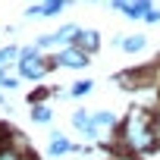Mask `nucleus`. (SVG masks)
Masks as SVG:
<instances>
[{
	"label": "nucleus",
	"instance_id": "1",
	"mask_svg": "<svg viewBox=\"0 0 160 160\" xmlns=\"http://www.w3.org/2000/svg\"><path fill=\"white\" fill-rule=\"evenodd\" d=\"M50 60L44 57V50L38 44H25L19 50V63H16V75L22 78V82H41V78H47L50 72Z\"/></svg>",
	"mask_w": 160,
	"mask_h": 160
},
{
	"label": "nucleus",
	"instance_id": "2",
	"mask_svg": "<svg viewBox=\"0 0 160 160\" xmlns=\"http://www.w3.org/2000/svg\"><path fill=\"white\" fill-rule=\"evenodd\" d=\"M122 141L132 148V151H148L154 144V132H151V122L144 119V113H132L122 126Z\"/></svg>",
	"mask_w": 160,
	"mask_h": 160
},
{
	"label": "nucleus",
	"instance_id": "3",
	"mask_svg": "<svg viewBox=\"0 0 160 160\" xmlns=\"http://www.w3.org/2000/svg\"><path fill=\"white\" fill-rule=\"evenodd\" d=\"M50 63H53L57 69H88L91 53H85L82 47H75V44H66V47H60V50L50 57Z\"/></svg>",
	"mask_w": 160,
	"mask_h": 160
},
{
	"label": "nucleus",
	"instance_id": "4",
	"mask_svg": "<svg viewBox=\"0 0 160 160\" xmlns=\"http://www.w3.org/2000/svg\"><path fill=\"white\" fill-rule=\"evenodd\" d=\"M78 28L82 25H75V22H66V25H60L57 32H47V35H38L35 38V44L41 47V50H50V47H66V44H72L75 41V35H78Z\"/></svg>",
	"mask_w": 160,
	"mask_h": 160
},
{
	"label": "nucleus",
	"instance_id": "5",
	"mask_svg": "<svg viewBox=\"0 0 160 160\" xmlns=\"http://www.w3.org/2000/svg\"><path fill=\"white\" fill-rule=\"evenodd\" d=\"M110 7L116 13H122L132 22H141L148 16V10H154V0H110Z\"/></svg>",
	"mask_w": 160,
	"mask_h": 160
},
{
	"label": "nucleus",
	"instance_id": "6",
	"mask_svg": "<svg viewBox=\"0 0 160 160\" xmlns=\"http://www.w3.org/2000/svg\"><path fill=\"white\" fill-rule=\"evenodd\" d=\"M72 3H75V0H44V3H32L25 10V19H53V16H60Z\"/></svg>",
	"mask_w": 160,
	"mask_h": 160
},
{
	"label": "nucleus",
	"instance_id": "7",
	"mask_svg": "<svg viewBox=\"0 0 160 160\" xmlns=\"http://www.w3.org/2000/svg\"><path fill=\"white\" fill-rule=\"evenodd\" d=\"M78 151H82V148H78V144H72L63 132H50V141H47V157H66V154H78Z\"/></svg>",
	"mask_w": 160,
	"mask_h": 160
},
{
	"label": "nucleus",
	"instance_id": "8",
	"mask_svg": "<svg viewBox=\"0 0 160 160\" xmlns=\"http://www.w3.org/2000/svg\"><path fill=\"white\" fill-rule=\"evenodd\" d=\"M91 119H94V132H98V138H104L107 132H113V129L119 126V116H116L113 110H94Z\"/></svg>",
	"mask_w": 160,
	"mask_h": 160
},
{
	"label": "nucleus",
	"instance_id": "9",
	"mask_svg": "<svg viewBox=\"0 0 160 160\" xmlns=\"http://www.w3.org/2000/svg\"><path fill=\"white\" fill-rule=\"evenodd\" d=\"M69 122H72V129H75L78 135H85V138H98V132H94V119H91V110H75Z\"/></svg>",
	"mask_w": 160,
	"mask_h": 160
},
{
	"label": "nucleus",
	"instance_id": "10",
	"mask_svg": "<svg viewBox=\"0 0 160 160\" xmlns=\"http://www.w3.org/2000/svg\"><path fill=\"white\" fill-rule=\"evenodd\" d=\"M72 44L82 47L85 53H98V47H101V32H98V28H78V35H75Z\"/></svg>",
	"mask_w": 160,
	"mask_h": 160
},
{
	"label": "nucleus",
	"instance_id": "11",
	"mask_svg": "<svg viewBox=\"0 0 160 160\" xmlns=\"http://www.w3.org/2000/svg\"><path fill=\"white\" fill-rule=\"evenodd\" d=\"M113 44H116L122 53H141V50L148 47V38H144V35H116Z\"/></svg>",
	"mask_w": 160,
	"mask_h": 160
},
{
	"label": "nucleus",
	"instance_id": "12",
	"mask_svg": "<svg viewBox=\"0 0 160 160\" xmlns=\"http://www.w3.org/2000/svg\"><path fill=\"white\" fill-rule=\"evenodd\" d=\"M0 160H28V151L22 144H16L10 135L0 138Z\"/></svg>",
	"mask_w": 160,
	"mask_h": 160
},
{
	"label": "nucleus",
	"instance_id": "13",
	"mask_svg": "<svg viewBox=\"0 0 160 160\" xmlns=\"http://www.w3.org/2000/svg\"><path fill=\"white\" fill-rule=\"evenodd\" d=\"M91 88H94V82H91V78H78V82H72V85H69L66 98H75V101H82V98H85Z\"/></svg>",
	"mask_w": 160,
	"mask_h": 160
},
{
	"label": "nucleus",
	"instance_id": "14",
	"mask_svg": "<svg viewBox=\"0 0 160 160\" xmlns=\"http://www.w3.org/2000/svg\"><path fill=\"white\" fill-rule=\"evenodd\" d=\"M32 119H35L38 126H47V122L53 119V110H50L47 104H32Z\"/></svg>",
	"mask_w": 160,
	"mask_h": 160
},
{
	"label": "nucleus",
	"instance_id": "15",
	"mask_svg": "<svg viewBox=\"0 0 160 160\" xmlns=\"http://www.w3.org/2000/svg\"><path fill=\"white\" fill-rule=\"evenodd\" d=\"M50 94H57V91H50V88H35V91L28 94V104H47Z\"/></svg>",
	"mask_w": 160,
	"mask_h": 160
},
{
	"label": "nucleus",
	"instance_id": "16",
	"mask_svg": "<svg viewBox=\"0 0 160 160\" xmlns=\"http://www.w3.org/2000/svg\"><path fill=\"white\" fill-rule=\"evenodd\" d=\"M19 82H22V78H19V75H13V72L0 75V88H3V91H13V88H19Z\"/></svg>",
	"mask_w": 160,
	"mask_h": 160
},
{
	"label": "nucleus",
	"instance_id": "17",
	"mask_svg": "<svg viewBox=\"0 0 160 160\" xmlns=\"http://www.w3.org/2000/svg\"><path fill=\"white\" fill-rule=\"evenodd\" d=\"M141 22H148V25H157V22H160V7H154V10H148V16H144Z\"/></svg>",
	"mask_w": 160,
	"mask_h": 160
},
{
	"label": "nucleus",
	"instance_id": "18",
	"mask_svg": "<svg viewBox=\"0 0 160 160\" xmlns=\"http://www.w3.org/2000/svg\"><path fill=\"white\" fill-rule=\"evenodd\" d=\"M88 3H101V0H88Z\"/></svg>",
	"mask_w": 160,
	"mask_h": 160
},
{
	"label": "nucleus",
	"instance_id": "19",
	"mask_svg": "<svg viewBox=\"0 0 160 160\" xmlns=\"http://www.w3.org/2000/svg\"><path fill=\"white\" fill-rule=\"evenodd\" d=\"M32 3H44V0H32Z\"/></svg>",
	"mask_w": 160,
	"mask_h": 160
}]
</instances>
